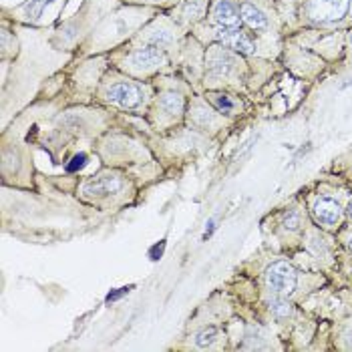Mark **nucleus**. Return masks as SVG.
Listing matches in <instances>:
<instances>
[{
    "label": "nucleus",
    "instance_id": "obj_1",
    "mask_svg": "<svg viewBox=\"0 0 352 352\" xmlns=\"http://www.w3.org/2000/svg\"><path fill=\"white\" fill-rule=\"evenodd\" d=\"M155 16V8L151 6H125L113 14L95 28L85 45L87 53H101L117 47L123 41H131L141 28L145 27Z\"/></svg>",
    "mask_w": 352,
    "mask_h": 352
},
{
    "label": "nucleus",
    "instance_id": "obj_2",
    "mask_svg": "<svg viewBox=\"0 0 352 352\" xmlns=\"http://www.w3.org/2000/svg\"><path fill=\"white\" fill-rule=\"evenodd\" d=\"M245 75V63L242 60V54L226 49L219 43H212L206 49L204 58V85L210 91H217V87L223 85H234L238 87Z\"/></svg>",
    "mask_w": 352,
    "mask_h": 352
},
{
    "label": "nucleus",
    "instance_id": "obj_3",
    "mask_svg": "<svg viewBox=\"0 0 352 352\" xmlns=\"http://www.w3.org/2000/svg\"><path fill=\"white\" fill-rule=\"evenodd\" d=\"M113 63L117 69L133 79H149L157 73L169 71L173 65V56L160 47H131L127 45L123 51L113 54Z\"/></svg>",
    "mask_w": 352,
    "mask_h": 352
},
{
    "label": "nucleus",
    "instance_id": "obj_4",
    "mask_svg": "<svg viewBox=\"0 0 352 352\" xmlns=\"http://www.w3.org/2000/svg\"><path fill=\"white\" fill-rule=\"evenodd\" d=\"M99 97L123 111H137L143 109L153 97V89L147 82H141L139 79H133L129 75H109L103 79L99 87Z\"/></svg>",
    "mask_w": 352,
    "mask_h": 352
},
{
    "label": "nucleus",
    "instance_id": "obj_5",
    "mask_svg": "<svg viewBox=\"0 0 352 352\" xmlns=\"http://www.w3.org/2000/svg\"><path fill=\"white\" fill-rule=\"evenodd\" d=\"M186 32L188 30L179 27L169 14H157L137 32L129 41V45L131 47H147V45L160 47L173 56V65H175V56L182 47V41L186 38Z\"/></svg>",
    "mask_w": 352,
    "mask_h": 352
},
{
    "label": "nucleus",
    "instance_id": "obj_6",
    "mask_svg": "<svg viewBox=\"0 0 352 352\" xmlns=\"http://www.w3.org/2000/svg\"><path fill=\"white\" fill-rule=\"evenodd\" d=\"M351 6L352 0H302L300 16L316 27H332L346 19Z\"/></svg>",
    "mask_w": 352,
    "mask_h": 352
},
{
    "label": "nucleus",
    "instance_id": "obj_7",
    "mask_svg": "<svg viewBox=\"0 0 352 352\" xmlns=\"http://www.w3.org/2000/svg\"><path fill=\"white\" fill-rule=\"evenodd\" d=\"M188 109V97L184 91V85L177 87H163L153 99V117L157 123L171 125L179 121L186 115Z\"/></svg>",
    "mask_w": 352,
    "mask_h": 352
},
{
    "label": "nucleus",
    "instance_id": "obj_8",
    "mask_svg": "<svg viewBox=\"0 0 352 352\" xmlns=\"http://www.w3.org/2000/svg\"><path fill=\"white\" fill-rule=\"evenodd\" d=\"M65 0H27L21 6L12 8V19L21 21L25 25H43L49 19H53L63 6Z\"/></svg>",
    "mask_w": 352,
    "mask_h": 352
},
{
    "label": "nucleus",
    "instance_id": "obj_9",
    "mask_svg": "<svg viewBox=\"0 0 352 352\" xmlns=\"http://www.w3.org/2000/svg\"><path fill=\"white\" fill-rule=\"evenodd\" d=\"M266 286L272 294L278 296H290L298 288V272L294 270L288 262H274L266 270Z\"/></svg>",
    "mask_w": 352,
    "mask_h": 352
},
{
    "label": "nucleus",
    "instance_id": "obj_10",
    "mask_svg": "<svg viewBox=\"0 0 352 352\" xmlns=\"http://www.w3.org/2000/svg\"><path fill=\"white\" fill-rule=\"evenodd\" d=\"M212 0H179L175 6H171L169 16L186 30H191L195 25L204 23L208 19Z\"/></svg>",
    "mask_w": 352,
    "mask_h": 352
},
{
    "label": "nucleus",
    "instance_id": "obj_11",
    "mask_svg": "<svg viewBox=\"0 0 352 352\" xmlns=\"http://www.w3.org/2000/svg\"><path fill=\"white\" fill-rule=\"evenodd\" d=\"M206 23L210 27L242 28L240 0H212Z\"/></svg>",
    "mask_w": 352,
    "mask_h": 352
},
{
    "label": "nucleus",
    "instance_id": "obj_12",
    "mask_svg": "<svg viewBox=\"0 0 352 352\" xmlns=\"http://www.w3.org/2000/svg\"><path fill=\"white\" fill-rule=\"evenodd\" d=\"M188 119L197 129H216L221 123H226L223 115L208 99H201V97H191L190 107H188Z\"/></svg>",
    "mask_w": 352,
    "mask_h": 352
},
{
    "label": "nucleus",
    "instance_id": "obj_13",
    "mask_svg": "<svg viewBox=\"0 0 352 352\" xmlns=\"http://www.w3.org/2000/svg\"><path fill=\"white\" fill-rule=\"evenodd\" d=\"M312 216L318 226H322L326 230H334L342 217V204L338 197L320 195L312 201Z\"/></svg>",
    "mask_w": 352,
    "mask_h": 352
},
{
    "label": "nucleus",
    "instance_id": "obj_14",
    "mask_svg": "<svg viewBox=\"0 0 352 352\" xmlns=\"http://www.w3.org/2000/svg\"><path fill=\"white\" fill-rule=\"evenodd\" d=\"M123 188H125V182H123L121 175H117V173H103V175L91 179L89 184H85L82 193L93 195L97 199H103V197H111V195L121 193Z\"/></svg>",
    "mask_w": 352,
    "mask_h": 352
},
{
    "label": "nucleus",
    "instance_id": "obj_15",
    "mask_svg": "<svg viewBox=\"0 0 352 352\" xmlns=\"http://www.w3.org/2000/svg\"><path fill=\"white\" fill-rule=\"evenodd\" d=\"M240 16H242V27L250 28L254 32H264L272 27L270 14L254 0L240 2Z\"/></svg>",
    "mask_w": 352,
    "mask_h": 352
},
{
    "label": "nucleus",
    "instance_id": "obj_16",
    "mask_svg": "<svg viewBox=\"0 0 352 352\" xmlns=\"http://www.w3.org/2000/svg\"><path fill=\"white\" fill-rule=\"evenodd\" d=\"M206 99H208L221 115H236V113L242 109V103H240L236 97H232V95H228V93H223V91H208Z\"/></svg>",
    "mask_w": 352,
    "mask_h": 352
},
{
    "label": "nucleus",
    "instance_id": "obj_17",
    "mask_svg": "<svg viewBox=\"0 0 352 352\" xmlns=\"http://www.w3.org/2000/svg\"><path fill=\"white\" fill-rule=\"evenodd\" d=\"M219 340H221V332L219 330H216V328H206V330H201V332L195 334L193 344L197 349H214Z\"/></svg>",
    "mask_w": 352,
    "mask_h": 352
},
{
    "label": "nucleus",
    "instance_id": "obj_18",
    "mask_svg": "<svg viewBox=\"0 0 352 352\" xmlns=\"http://www.w3.org/2000/svg\"><path fill=\"white\" fill-rule=\"evenodd\" d=\"M123 2H127V4H137V6H151V8H155V6L169 8V6H175L179 0H123Z\"/></svg>",
    "mask_w": 352,
    "mask_h": 352
},
{
    "label": "nucleus",
    "instance_id": "obj_19",
    "mask_svg": "<svg viewBox=\"0 0 352 352\" xmlns=\"http://www.w3.org/2000/svg\"><path fill=\"white\" fill-rule=\"evenodd\" d=\"M284 226H286V230H290V232H296L298 230V226H300V217L298 214H290V216L286 217V221H284Z\"/></svg>",
    "mask_w": 352,
    "mask_h": 352
},
{
    "label": "nucleus",
    "instance_id": "obj_20",
    "mask_svg": "<svg viewBox=\"0 0 352 352\" xmlns=\"http://www.w3.org/2000/svg\"><path fill=\"white\" fill-rule=\"evenodd\" d=\"M344 338L349 340V349H352V322L346 328V332H344Z\"/></svg>",
    "mask_w": 352,
    "mask_h": 352
},
{
    "label": "nucleus",
    "instance_id": "obj_21",
    "mask_svg": "<svg viewBox=\"0 0 352 352\" xmlns=\"http://www.w3.org/2000/svg\"><path fill=\"white\" fill-rule=\"evenodd\" d=\"M346 216L352 219V199H351V204H349V208H346Z\"/></svg>",
    "mask_w": 352,
    "mask_h": 352
},
{
    "label": "nucleus",
    "instance_id": "obj_22",
    "mask_svg": "<svg viewBox=\"0 0 352 352\" xmlns=\"http://www.w3.org/2000/svg\"><path fill=\"white\" fill-rule=\"evenodd\" d=\"M349 248H351V252H352V238H351V240H349Z\"/></svg>",
    "mask_w": 352,
    "mask_h": 352
},
{
    "label": "nucleus",
    "instance_id": "obj_23",
    "mask_svg": "<svg viewBox=\"0 0 352 352\" xmlns=\"http://www.w3.org/2000/svg\"><path fill=\"white\" fill-rule=\"evenodd\" d=\"M282 2H292V0H282Z\"/></svg>",
    "mask_w": 352,
    "mask_h": 352
},
{
    "label": "nucleus",
    "instance_id": "obj_24",
    "mask_svg": "<svg viewBox=\"0 0 352 352\" xmlns=\"http://www.w3.org/2000/svg\"><path fill=\"white\" fill-rule=\"evenodd\" d=\"M351 45H352V32H351Z\"/></svg>",
    "mask_w": 352,
    "mask_h": 352
}]
</instances>
